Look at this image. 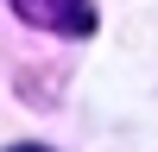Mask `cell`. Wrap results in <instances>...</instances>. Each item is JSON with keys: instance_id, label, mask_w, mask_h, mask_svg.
I'll list each match as a JSON object with an SVG mask.
<instances>
[{"instance_id": "1", "label": "cell", "mask_w": 158, "mask_h": 152, "mask_svg": "<svg viewBox=\"0 0 158 152\" xmlns=\"http://www.w3.org/2000/svg\"><path fill=\"white\" fill-rule=\"evenodd\" d=\"M13 13H19L25 25H38V32H95V6L89 0H13Z\"/></svg>"}, {"instance_id": "2", "label": "cell", "mask_w": 158, "mask_h": 152, "mask_svg": "<svg viewBox=\"0 0 158 152\" xmlns=\"http://www.w3.org/2000/svg\"><path fill=\"white\" fill-rule=\"evenodd\" d=\"M13 152H44V146H13Z\"/></svg>"}]
</instances>
